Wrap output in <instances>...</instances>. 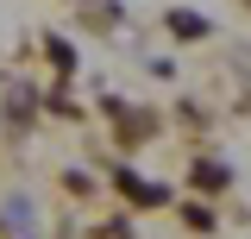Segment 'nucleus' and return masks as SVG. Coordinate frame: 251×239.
Returning a JSON list of instances; mask_svg holds the SVG:
<instances>
[{
	"label": "nucleus",
	"instance_id": "nucleus-1",
	"mask_svg": "<svg viewBox=\"0 0 251 239\" xmlns=\"http://www.w3.org/2000/svg\"><path fill=\"white\" fill-rule=\"evenodd\" d=\"M120 189H126V195H138L145 208H163V202H170V195H163L157 182H145V177H132V170H120Z\"/></svg>",
	"mask_w": 251,
	"mask_h": 239
},
{
	"label": "nucleus",
	"instance_id": "nucleus-2",
	"mask_svg": "<svg viewBox=\"0 0 251 239\" xmlns=\"http://www.w3.org/2000/svg\"><path fill=\"white\" fill-rule=\"evenodd\" d=\"M6 227H13L19 239H31V227H38V220H31V208H25V202H13V208H6Z\"/></svg>",
	"mask_w": 251,
	"mask_h": 239
},
{
	"label": "nucleus",
	"instance_id": "nucleus-3",
	"mask_svg": "<svg viewBox=\"0 0 251 239\" xmlns=\"http://www.w3.org/2000/svg\"><path fill=\"white\" fill-rule=\"evenodd\" d=\"M170 31H182V38H201L207 19H195V13H170Z\"/></svg>",
	"mask_w": 251,
	"mask_h": 239
},
{
	"label": "nucleus",
	"instance_id": "nucleus-4",
	"mask_svg": "<svg viewBox=\"0 0 251 239\" xmlns=\"http://www.w3.org/2000/svg\"><path fill=\"white\" fill-rule=\"evenodd\" d=\"M195 182H201V189H220L226 170H220V164H195Z\"/></svg>",
	"mask_w": 251,
	"mask_h": 239
}]
</instances>
